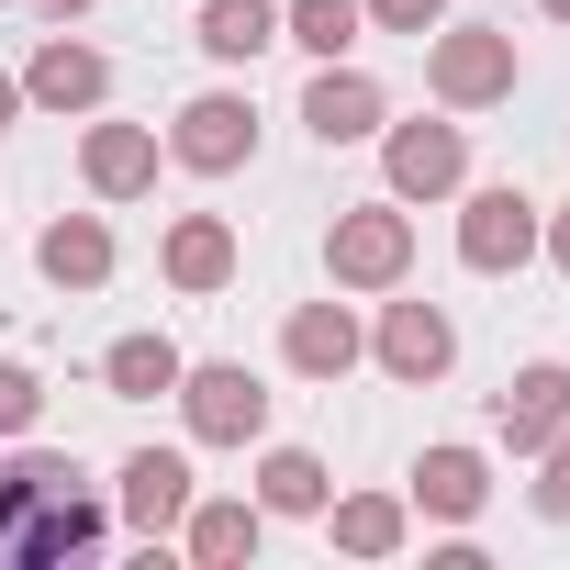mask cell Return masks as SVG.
I'll return each mask as SVG.
<instances>
[{
    "mask_svg": "<svg viewBox=\"0 0 570 570\" xmlns=\"http://www.w3.org/2000/svg\"><path fill=\"white\" fill-rule=\"evenodd\" d=\"M79 548H101V503L79 492V470L46 459V448L12 459V470H0V559H12V570H57Z\"/></svg>",
    "mask_w": 570,
    "mask_h": 570,
    "instance_id": "obj_1",
    "label": "cell"
},
{
    "mask_svg": "<svg viewBox=\"0 0 570 570\" xmlns=\"http://www.w3.org/2000/svg\"><path fill=\"white\" fill-rule=\"evenodd\" d=\"M325 268L347 279V292H392V279L414 268V224H403L392 202H358V213H336V235H325Z\"/></svg>",
    "mask_w": 570,
    "mask_h": 570,
    "instance_id": "obj_2",
    "label": "cell"
},
{
    "mask_svg": "<svg viewBox=\"0 0 570 570\" xmlns=\"http://www.w3.org/2000/svg\"><path fill=\"white\" fill-rule=\"evenodd\" d=\"M425 79H436V101H448V112H481V101H503V90H514V35L459 23V35H436Z\"/></svg>",
    "mask_w": 570,
    "mask_h": 570,
    "instance_id": "obj_3",
    "label": "cell"
},
{
    "mask_svg": "<svg viewBox=\"0 0 570 570\" xmlns=\"http://www.w3.org/2000/svg\"><path fill=\"white\" fill-rule=\"evenodd\" d=\"M179 414H190V436H213V448H246V436L268 425V392H257V370L213 358V370H179Z\"/></svg>",
    "mask_w": 570,
    "mask_h": 570,
    "instance_id": "obj_4",
    "label": "cell"
},
{
    "mask_svg": "<svg viewBox=\"0 0 570 570\" xmlns=\"http://www.w3.org/2000/svg\"><path fill=\"white\" fill-rule=\"evenodd\" d=\"M168 157H179V168H202V179H224V168H246V157H257V112H246L235 90H202V101L179 112Z\"/></svg>",
    "mask_w": 570,
    "mask_h": 570,
    "instance_id": "obj_5",
    "label": "cell"
},
{
    "mask_svg": "<svg viewBox=\"0 0 570 570\" xmlns=\"http://www.w3.org/2000/svg\"><path fill=\"white\" fill-rule=\"evenodd\" d=\"M459 257H470V268H525V257H537V202H525V190H470Z\"/></svg>",
    "mask_w": 570,
    "mask_h": 570,
    "instance_id": "obj_6",
    "label": "cell"
},
{
    "mask_svg": "<svg viewBox=\"0 0 570 570\" xmlns=\"http://www.w3.org/2000/svg\"><path fill=\"white\" fill-rule=\"evenodd\" d=\"M470 179V135L459 124H392V190L403 202H436Z\"/></svg>",
    "mask_w": 570,
    "mask_h": 570,
    "instance_id": "obj_7",
    "label": "cell"
},
{
    "mask_svg": "<svg viewBox=\"0 0 570 570\" xmlns=\"http://www.w3.org/2000/svg\"><path fill=\"white\" fill-rule=\"evenodd\" d=\"M179 514H190V459L135 448V459H124V525H135V537H168Z\"/></svg>",
    "mask_w": 570,
    "mask_h": 570,
    "instance_id": "obj_8",
    "label": "cell"
},
{
    "mask_svg": "<svg viewBox=\"0 0 570 570\" xmlns=\"http://www.w3.org/2000/svg\"><path fill=\"white\" fill-rule=\"evenodd\" d=\"M79 168H90L101 202H135V190H157V135H146V124H90Z\"/></svg>",
    "mask_w": 570,
    "mask_h": 570,
    "instance_id": "obj_9",
    "label": "cell"
},
{
    "mask_svg": "<svg viewBox=\"0 0 570 570\" xmlns=\"http://www.w3.org/2000/svg\"><path fill=\"white\" fill-rule=\"evenodd\" d=\"M448 358H459V336H448L436 303H392V314H381V370H392V381H436Z\"/></svg>",
    "mask_w": 570,
    "mask_h": 570,
    "instance_id": "obj_10",
    "label": "cell"
},
{
    "mask_svg": "<svg viewBox=\"0 0 570 570\" xmlns=\"http://www.w3.org/2000/svg\"><path fill=\"white\" fill-rule=\"evenodd\" d=\"M303 124H314L325 146H358V135L381 124V90H370L358 68H336V57H325V68H314V90H303Z\"/></svg>",
    "mask_w": 570,
    "mask_h": 570,
    "instance_id": "obj_11",
    "label": "cell"
},
{
    "mask_svg": "<svg viewBox=\"0 0 570 570\" xmlns=\"http://www.w3.org/2000/svg\"><path fill=\"white\" fill-rule=\"evenodd\" d=\"M492 425H503V448H548L570 425V370H514V392L492 403Z\"/></svg>",
    "mask_w": 570,
    "mask_h": 570,
    "instance_id": "obj_12",
    "label": "cell"
},
{
    "mask_svg": "<svg viewBox=\"0 0 570 570\" xmlns=\"http://www.w3.org/2000/svg\"><path fill=\"white\" fill-rule=\"evenodd\" d=\"M35 268L57 279V292H101V279H112V235H101L90 213H68V224L35 235Z\"/></svg>",
    "mask_w": 570,
    "mask_h": 570,
    "instance_id": "obj_13",
    "label": "cell"
},
{
    "mask_svg": "<svg viewBox=\"0 0 570 570\" xmlns=\"http://www.w3.org/2000/svg\"><path fill=\"white\" fill-rule=\"evenodd\" d=\"M279 347H292L303 381H347V370H358V325H347V303H303Z\"/></svg>",
    "mask_w": 570,
    "mask_h": 570,
    "instance_id": "obj_14",
    "label": "cell"
},
{
    "mask_svg": "<svg viewBox=\"0 0 570 570\" xmlns=\"http://www.w3.org/2000/svg\"><path fill=\"white\" fill-rule=\"evenodd\" d=\"M101 90H112V68H101L90 46H68V35H57V46L23 68V101H46V112H90Z\"/></svg>",
    "mask_w": 570,
    "mask_h": 570,
    "instance_id": "obj_15",
    "label": "cell"
},
{
    "mask_svg": "<svg viewBox=\"0 0 570 570\" xmlns=\"http://www.w3.org/2000/svg\"><path fill=\"white\" fill-rule=\"evenodd\" d=\"M168 279H179V292H224V279H235L224 213H179V224H168Z\"/></svg>",
    "mask_w": 570,
    "mask_h": 570,
    "instance_id": "obj_16",
    "label": "cell"
},
{
    "mask_svg": "<svg viewBox=\"0 0 570 570\" xmlns=\"http://www.w3.org/2000/svg\"><path fill=\"white\" fill-rule=\"evenodd\" d=\"M101 381H112V403H157V392H179V347L168 336H112Z\"/></svg>",
    "mask_w": 570,
    "mask_h": 570,
    "instance_id": "obj_17",
    "label": "cell"
},
{
    "mask_svg": "<svg viewBox=\"0 0 570 570\" xmlns=\"http://www.w3.org/2000/svg\"><path fill=\"white\" fill-rule=\"evenodd\" d=\"M481 492H492L481 448H425V470H414V503L425 514H481Z\"/></svg>",
    "mask_w": 570,
    "mask_h": 570,
    "instance_id": "obj_18",
    "label": "cell"
},
{
    "mask_svg": "<svg viewBox=\"0 0 570 570\" xmlns=\"http://www.w3.org/2000/svg\"><path fill=\"white\" fill-rule=\"evenodd\" d=\"M257 46H279V12H268V0H202V57L246 68Z\"/></svg>",
    "mask_w": 570,
    "mask_h": 570,
    "instance_id": "obj_19",
    "label": "cell"
},
{
    "mask_svg": "<svg viewBox=\"0 0 570 570\" xmlns=\"http://www.w3.org/2000/svg\"><path fill=\"white\" fill-rule=\"evenodd\" d=\"M257 503H268V514H325V459H314V448H268Z\"/></svg>",
    "mask_w": 570,
    "mask_h": 570,
    "instance_id": "obj_20",
    "label": "cell"
},
{
    "mask_svg": "<svg viewBox=\"0 0 570 570\" xmlns=\"http://www.w3.org/2000/svg\"><path fill=\"white\" fill-rule=\"evenodd\" d=\"M336 548H358V559H392V548H403V503H392V492H358V503H336Z\"/></svg>",
    "mask_w": 570,
    "mask_h": 570,
    "instance_id": "obj_21",
    "label": "cell"
},
{
    "mask_svg": "<svg viewBox=\"0 0 570 570\" xmlns=\"http://www.w3.org/2000/svg\"><path fill=\"white\" fill-rule=\"evenodd\" d=\"M279 23H292V46H314V57H347L358 46V0H292V12H279Z\"/></svg>",
    "mask_w": 570,
    "mask_h": 570,
    "instance_id": "obj_22",
    "label": "cell"
},
{
    "mask_svg": "<svg viewBox=\"0 0 570 570\" xmlns=\"http://www.w3.org/2000/svg\"><path fill=\"white\" fill-rule=\"evenodd\" d=\"M257 548V503H202L190 514V559H246Z\"/></svg>",
    "mask_w": 570,
    "mask_h": 570,
    "instance_id": "obj_23",
    "label": "cell"
},
{
    "mask_svg": "<svg viewBox=\"0 0 570 570\" xmlns=\"http://www.w3.org/2000/svg\"><path fill=\"white\" fill-rule=\"evenodd\" d=\"M35 414H46V381H35L23 358H0V436H23Z\"/></svg>",
    "mask_w": 570,
    "mask_h": 570,
    "instance_id": "obj_24",
    "label": "cell"
},
{
    "mask_svg": "<svg viewBox=\"0 0 570 570\" xmlns=\"http://www.w3.org/2000/svg\"><path fill=\"white\" fill-rule=\"evenodd\" d=\"M537 514H570V425L548 436V481H537Z\"/></svg>",
    "mask_w": 570,
    "mask_h": 570,
    "instance_id": "obj_25",
    "label": "cell"
},
{
    "mask_svg": "<svg viewBox=\"0 0 570 570\" xmlns=\"http://www.w3.org/2000/svg\"><path fill=\"white\" fill-rule=\"evenodd\" d=\"M436 12H448V0H370V23H381V35H425Z\"/></svg>",
    "mask_w": 570,
    "mask_h": 570,
    "instance_id": "obj_26",
    "label": "cell"
},
{
    "mask_svg": "<svg viewBox=\"0 0 570 570\" xmlns=\"http://www.w3.org/2000/svg\"><path fill=\"white\" fill-rule=\"evenodd\" d=\"M548 257H559V268H570V213H559V224H548Z\"/></svg>",
    "mask_w": 570,
    "mask_h": 570,
    "instance_id": "obj_27",
    "label": "cell"
},
{
    "mask_svg": "<svg viewBox=\"0 0 570 570\" xmlns=\"http://www.w3.org/2000/svg\"><path fill=\"white\" fill-rule=\"evenodd\" d=\"M12 112H23V79H0V124H12Z\"/></svg>",
    "mask_w": 570,
    "mask_h": 570,
    "instance_id": "obj_28",
    "label": "cell"
},
{
    "mask_svg": "<svg viewBox=\"0 0 570 570\" xmlns=\"http://www.w3.org/2000/svg\"><path fill=\"white\" fill-rule=\"evenodd\" d=\"M46 12H57V23H68V12H90V0H46Z\"/></svg>",
    "mask_w": 570,
    "mask_h": 570,
    "instance_id": "obj_29",
    "label": "cell"
},
{
    "mask_svg": "<svg viewBox=\"0 0 570 570\" xmlns=\"http://www.w3.org/2000/svg\"><path fill=\"white\" fill-rule=\"evenodd\" d=\"M537 12H548V23H570V0H537Z\"/></svg>",
    "mask_w": 570,
    "mask_h": 570,
    "instance_id": "obj_30",
    "label": "cell"
}]
</instances>
